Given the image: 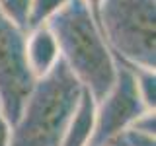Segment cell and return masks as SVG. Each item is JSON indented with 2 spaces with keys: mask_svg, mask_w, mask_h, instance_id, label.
I'll return each mask as SVG.
<instances>
[{
  "mask_svg": "<svg viewBox=\"0 0 156 146\" xmlns=\"http://www.w3.org/2000/svg\"><path fill=\"white\" fill-rule=\"evenodd\" d=\"M131 130H136V133H143L148 136H156V117L154 111H144L140 117H136L135 123L129 127Z\"/></svg>",
  "mask_w": 156,
  "mask_h": 146,
  "instance_id": "8fae6325",
  "label": "cell"
},
{
  "mask_svg": "<svg viewBox=\"0 0 156 146\" xmlns=\"http://www.w3.org/2000/svg\"><path fill=\"white\" fill-rule=\"evenodd\" d=\"M119 61V58H117ZM123 64L131 70V74L135 78V84H136V90L140 94V99L146 109L154 111L156 107V72L154 68H146V66H140V64H133V62H125L121 61Z\"/></svg>",
  "mask_w": 156,
  "mask_h": 146,
  "instance_id": "ba28073f",
  "label": "cell"
},
{
  "mask_svg": "<svg viewBox=\"0 0 156 146\" xmlns=\"http://www.w3.org/2000/svg\"><path fill=\"white\" fill-rule=\"evenodd\" d=\"M146 109L131 70L117 61V78L109 92L96 101V129L90 146H105L119 138Z\"/></svg>",
  "mask_w": 156,
  "mask_h": 146,
  "instance_id": "5b68a950",
  "label": "cell"
},
{
  "mask_svg": "<svg viewBox=\"0 0 156 146\" xmlns=\"http://www.w3.org/2000/svg\"><path fill=\"white\" fill-rule=\"evenodd\" d=\"M29 4H31V0H0V10L14 26H18L20 29L26 31Z\"/></svg>",
  "mask_w": 156,
  "mask_h": 146,
  "instance_id": "30bf717a",
  "label": "cell"
},
{
  "mask_svg": "<svg viewBox=\"0 0 156 146\" xmlns=\"http://www.w3.org/2000/svg\"><path fill=\"white\" fill-rule=\"evenodd\" d=\"M68 0H31L29 4V16H27V27L29 29H35V27H43L49 23L55 14L61 10Z\"/></svg>",
  "mask_w": 156,
  "mask_h": 146,
  "instance_id": "9c48e42d",
  "label": "cell"
},
{
  "mask_svg": "<svg viewBox=\"0 0 156 146\" xmlns=\"http://www.w3.org/2000/svg\"><path fill=\"white\" fill-rule=\"evenodd\" d=\"M96 129V97L82 88L80 99L72 111L61 146H90Z\"/></svg>",
  "mask_w": 156,
  "mask_h": 146,
  "instance_id": "52a82bcc",
  "label": "cell"
},
{
  "mask_svg": "<svg viewBox=\"0 0 156 146\" xmlns=\"http://www.w3.org/2000/svg\"><path fill=\"white\" fill-rule=\"evenodd\" d=\"M105 146H123V144H121L119 140H115V142H111V144H105Z\"/></svg>",
  "mask_w": 156,
  "mask_h": 146,
  "instance_id": "9a60e30c",
  "label": "cell"
},
{
  "mask_svg": "<svg viewBox=\"0 0 156 146\" xmlns=\"http://www.w3.org/2000/svg\"><path fill=\"white\" fill-rule=\"evenodd\" d=\"M82 84L62 61L49 74L37 78L12 125L8 146H61Z\"/></svg>",
  "mask_w": 156,
  "mask_h": 146,
  "instance_id": "7a4b0ae2",
  "label": "cell"
},
{
  "mask_svg": "<svg viewBox=\"0 0 156 146\" xmlns=\"http://www.w3.org/2000/svg\"><path fill=\"white\" fill-rule=\"evenodd\" d=\"M84 4L88 6V10L92 12V16L98 19V14H100V6H101V0H84Z\"/></svg>",
  "mask_w": 156,
  "mask_h": 146,
  "instance_id": "5bb4252c",
  "label": "cell"
},
{
  "mask_svg": "<svg viewBox=\"0 0 156 146\" xmlns=\"http://www.w3.org/2000/svg\"><path fill=\"white\" fill-rule=\"evenodd\" d=\"M117 140H119L123 146H156L154 136H148V134H143V133H136V130H131V129H127Z\"/></svg>",
  "mask_w": 156,
  "mask_h": 146,
  "instance_id": "7c38bea8",
  "label": "cell"
},
{
  "mask_svg": "<svg viewBox=\"0 0 156 146\" xmlns=\"http://www.w3.org/2000/svg\"><path fill=\"white\" fill-rule=\"evenodd\" d=\"M33 82L26 62V31L0 10V109L10 125L16 123Z\"/></svg>",
  "mask_w": 156,
  "mask_h": 146,
  "instance_id": "277c9868",
  "label": "cell"
},
{
  "mask_svg": "<svg viewBox=\"0 0 156 146\" xmlns=\"http://www.w3.org/2000/svg\"><path fill=\"white\" fill-rule=\"evenodd\" d=\"M61 61L57 39L47 26L26 31V62L31 76L43 78Z\"/></svg>",
  "mask_w": 156,
  "mask_h": 146,
  "instance_id": "8992f818",
  "label": "cell"
},
{
  "mask_svg": "<svg viewBox=\"0 0 156 146\" xmlns=\"http://www.w3.org/2000/svg\"><path fill=\"white\" fill-rule=\"evenodd\" d=\"M61 61L92 96L101 99L117 78V58L107 45L98 19L84 0H68L49 19Z\"/></svg>",
  "mask_w": 156,
  "mask_h": 146,
  "instance_id": "6da1fadb",
  "label": "cell"
},
{
  "mask_svg": "<svg viewBox=\"0 0 156 146\" xmlns=\"http://www.w3.org/2000/svg\"><path fill=\"white\" fill-rule=\"evenodd\" d=\"M10 133H12V125L6 119V115L0 109V146H8L10 144Z\"/></svg>",
  "mask_w": 156,
  "mask_h": 146,
  "instance_id": "4fadbf2b",
  "label": "cell"
},
{
  "mask_svg": "<svg viewBox=\"0 0 156 146\" xmlns=\"http://www.w3.org/2000/svg\"><path fill=\"white\" fill-rule=\"evenodd\" d=\"M98 23L115 58L156 68V0H101Z\"/></svg>",
  "mask_w": 156,
  "mask_h": 146,
  "instance_id": "3957f363",
  "label": "cell"
}]
</instances>
